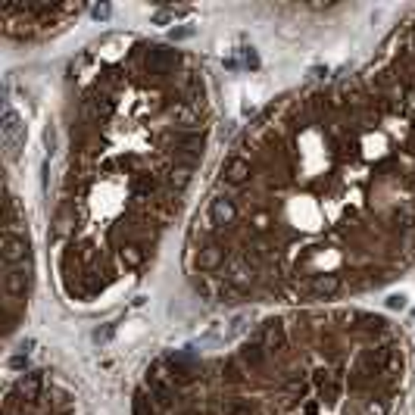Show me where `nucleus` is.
<instances>
[{"label": "nucleus", "mask_w": 415, "mask_h": 415, "mask_svg": "<svg viewBox=\"0 0 415 415\" xmlns=\"http://www.w3.org/2000/svg\"><path fill=\"white\" fill-rule=\"evenodd\" d=\"M409 344L359 306H288L215 353L169 350L138 378L132 415H394Z\"/></svg>", "instance_id": "obj_3"}, {"label": "nucleus", "mask_w": 415, "mask_h": 415, "mask_svg": "<svg viewBox=\"0 0 415 415\" xmlns=\"http://www.w3.org/2000/svg\"><path fill=\"white\" fill-rule=\"evenodd\" d=\"M3 415H82V400L57 371L28 369L3 387Z\"/></svg>", "instance_id": "obj_5"}, {"label": "nucleus", "mask_w": 415, "mask_h": 415, "mask_svg": "<svg viewBox=\"0 0 415 415\" xmlns=\"http://www.w3.org/2000/svg\"><path fill=\"white\" fill-rule=\"evenodd\" d=\"M213 141L206 69L175 44L113 35L69 66L51 203L60 294L91 306L147 272Z\"/></svg>", "instance_id": "obj_2"}, {"label": "nucleus", "mask_w": 415, "mask_h": 415, "mask_svg": "<svg viewBox=\"0 0 415 415\" xmlns=\"http://www.w3.org/2000/svg\"><path fill=\"white\" fill-rule=\"evenodd\" d=\"M3 144H7V163H13L26 144V125L19 122L13 103H7V116H3Z\"/></svg>", "instance_id": "obj_7"}, {"label": "nucleus", "mask_w": 415, "mask_h": 415, "mask_svg": "<svg viewBox=\"0 0 415 415\" xmlns=\"http://www.w3.org/2000/svg\"><path fill=\"white\" fill-rule=\"evenodd\" d=\"M32 290L35 250L28 215L16 197L13 184H7V206H3V334L7 337H13L16 328L26 321Z\"/></svg>", "instance_id": "obj_4"}, {"label": "nucleus", "mask_w": 415, "mask_h": 415, "mask_svg": "<svg viewBox=\"0 0 415 415\" xmlns=\"http://www.w3.org/2000/svg\"><path fill=\"white\" fill-rule=\"evenodd\" d=\"M82 10V3H3L0 28L7 41L35 44V41H47L76 26Z\"/></svg>", "instance_id": "obj_6"}, {"label": "nucleus", "mask_w": 415, "mask_h": 415, "mask_svg": "<svg viewBox=\"0 0 415 415\" xmlns=\"http://www.w3.org/2000/svg\"><path fill=\"white\" fill-rule=\"evenodd\" d=\"M219 306H340L415 265V10L365 63L281 94L231 141L184 234Z\"/></svg>", "instance_id": "obj_1"}]
</instances>
